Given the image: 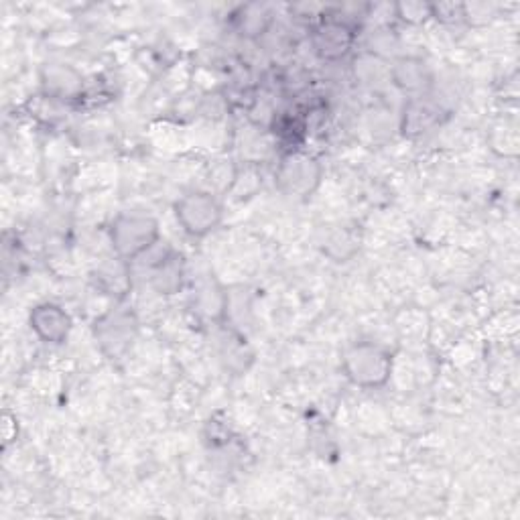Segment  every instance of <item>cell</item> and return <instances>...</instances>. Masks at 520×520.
Listing matches in <instances>:
<instances>
[{"mask_svg": "<svg viewBox=\"0 0 520 520\" xmlns=\"http://www.w3.org/2000/svg\"><path fill=\"white\" fill-rule=\"evenodd\" d=\"M395 368V354L376 342H356L342 354V372L358 388L376 390L388 384Z\"/></svg>", "mask_w": 520, "mask_h": 520, "instance_id": "1", "label": "cell"}, {"mask_svg": "<svg viewBox=\"0 0 520 520\" xmlns=\"http://www.w3.org/2000/svg\"><path fill=\"white\" fill-rule=\"evenodd\" d=\"M108 238L114 254L126 263H133L159 244L161 226L151 214L120 212L108 228Z\"/></svg>", "mask_w": 520, "mask_h": 520, "instance_id": "2", "label": "cell"}, {"mask_svg": "<svg viewBox=\"0 0 520 520\" xmlns=\"http://www.w3.org/2000/svg\"><path fill=\"white\" fill-rule=\"evenodd\" d=\"M139 317L133 307L124 305V301H114V305L96 317L94 321V340L100 352L110 358H122L130 348H133L139 336Z\"/></svg>", "mask_w": 520, "mask_h": 520, "instance_id": "3", "label": "cell"}, {"mask_svg": "<svg viewBox=\"0 0 520 520\" xmlns=\"http://www.w3.org/2000/svg\"><path fill=\"white\" fill-rule=\"evenodd\" d=\"M173 214L187 236L206 238L222 224L224 206L214 193L191 189L173 204Z\"/></svg>", "mask_w": 520, "mask_h": 520, "instance_id": "4", "label": "cell"}, {"mask_svg": "<svg viewBox=\"0 0 520 520\" xmlns=\"http://www.w3.org/2000/svg\"><path fill=\"white\" fill-rule=\"evenodd\" d=\"M323 179L321 163L303 151H289L275 173L277 189L291 198H311Z\"/></svg>", "mask_w": 520, "mask_h": 520, "instance_id": "5", "label": "cell"}, {"mask_svg": "<svg viewBox=\"0 0 520 520\" xmlns=\"http://www.w3.org/2000/svg\"><path fill=\"white\" fill-rule=\"evenodd\" d=\"M29 328L43 344L61 346L68 342L74 330V319L61 305L43 301L31 309Z\"/></svg>", "mask_w": 520, "mask_h": 520, "instance_id": "6", "label": "cell"}, {"mask_svg": "<svg viewBox=\"0 0 520 520\" xmlns=\"http://www.w3.org/2000/svg\"><path fill=\"white\" fill-rule=\"evenodd\" d=\"M356 33L352 25L340 19H323L315 29H313V51L317 57L325 61H338L350 53L354 47Z\"/></svg>", "mask_w": 520, "mask_h": 520, "instance_id": "7", "label": "cell"}, {"mask_svg": "<svg viewBox=\"0 0 520 520\" xmlns=\"http://www.w3.org/2000/svg\"><path fill=\"white\" fill-rule=\"evenodd\" d=\"M94 283L96 287L112 297L114 301H124L126 295L133 289V273H130V263L122 258H112L106 260L98 267V271L94 273Z\"/></svg>", "mask_w": 520, "mask_h": 520, "instance_id": "8", "label": "cell"}, {"mask_svg": "<svg viewBox=\"0 0 520 520\" xmlns=\"http://www.w3.org/2000/svg\"><path fill=\"white\" fill-rule=\"evenodd\" d=\"M185 258L179 252H167L151 271V285L159 295H175L185 283Z\"/></svg>", "mask_w": 520, "mask_h": 520, "instance_id": "9", "label": "cell"}, {"mask_svg": "<svg viewBox=\"0 0 520 520\" xmlns=\"http://www.w3.org/2000/svg\"><path fill=\"white\" fill-rule=\"evenodd\" d=\"M193 309L206 319L222 321L228 315V293L216 281H204L193 293Z\"/></svg>", "mask_w": 520, "mask_h": 520, "instance_id": "10", "label": "cell"}, {"mask_svg": "<svg viewBox=\"0 0 520 520\" xmlns=\"http://www.w3.org/2000/svg\"><path fill=\"white\" fill-rule=\"evenodd\" d=\"M395 86H399L405 92H423L431 84V74L427 65L421 59L405 57L395 63L393 72H390Z\"/></svg>", "mask_w": 520, "mask_h": 520, "instance_id": "11", "label": "cell"}, {"mask_svg": "<svg viewBox=\"0 0 520 520\" xmlns=\"http://www.w3.org/2000/svg\"><path fill=\"white\" fill-rule=\"evenodd\" d=\"M43 84L47 92L57 98H72L82 90V76L65 65H49Z\"/></svg>", "mask_w": 520, "mask_h": 520, "instance_id": "12", "label": "cell"}, {"mask_svg": "<svg viewBox=\"0 0 520 520\" xmlns=\"http://www.w3.org/2000/svg\"><path fill=\"white\" fill-rule=\"evenodd\" d=\"M437 122V110H433L427 102L421 100H413L407 108H405V116H403V133L405 135H421L427 133V130Z\"/></svg>", "mask_w": 520, "mask_h": 520, "instance_id": "13", "label": "cell"}, {"mask_svg": "<svg viewBox=\"0 0 520 520\" xmlns=\"http://www.w3.org/2000/svg\"><path fill=\"white\" fill-rule=\"evenodd\" d=\"M395 9L397 17L407 23H425L433 17V5L427 3H401Z\"/></svg>", "mask_w": 520, "mask_h": 520, "instance_id": "14", "label": "cell"}, {"mask_svg": "<svg viewBox=\"0 0 520 520\" xmlns=\"http://www.w3.org/2000/svg\"><path fill=\"white\" fill-rule=\"evenodd\" d=\"M17 423H19L17 417L13 413L5 411V415H3V437H5L3 445L5 447H9L17 439V435H19V425Z\"/></svg>", "mask_w": 520, "mask_h": 520, "instance_id": "15", "label": "cell"}]
</instances>
